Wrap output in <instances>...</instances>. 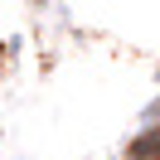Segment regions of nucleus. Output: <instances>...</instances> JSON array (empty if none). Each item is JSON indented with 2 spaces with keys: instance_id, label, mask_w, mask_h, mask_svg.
Instances as JSON below:
<instances>
[]
</instances>
